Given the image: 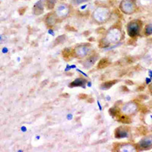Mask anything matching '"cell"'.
Returning <instances> with one entry per match:
<instances>
[{
  "label": "cell",
  "instance_id": "1",
  "mask_svg": "<svg viewBox=\"0 0 152 152\" xmlns=\"http://www.w3.org/2000/svg\"><path fill=\"white\" fill-rule=\"evenodd\" d=\"M110 17V11L108 8L100 6L97 8L93 12V18L99 24L105 23Z\"/></svg>",
  "mask_w": 152,
  "mask_h": 152
},
{
  "label": "cell",
  "instance_id": "2",
  "mask_svg": "<svg viewBox=\"0 0 152 152\" xmlns=\"http://www.w3.org/2000/svg\"><path fill=\"white\" fill-rule=\"evenodd\" d=\"M122 37H123V34H122L121 29L118 27L114 26L108 31L106 40L109 43H116L121 40Z\"/></svg>",
  "mask_w": 152,
  "mask_h": 152
},
{
  "label": "cell",
  "instance_id": "3",
  "mask_svg": "<svg viewBox=\"0 0 152 152\" xmlns=\"http://www.w3.org/2000/svg\"><path fill=\"white\" fill-rule=\"evenodd\" d=\"M119 9L126 15H132L135 12L137 5L135 0H122L119 4Z\"/></svg>",
  "mask_w": 152,
  "mask_h": 152
},
{
  "label": "cell",
  "instance_id": "4",
  "mask_svg": "<svg viewBox=\"0 0 152 152\" xmlns=\"http://www.w3.org/2000/svg\"><path fill=\"white\" fill-rule=\"evenodd\" d=\"M142 24L138 20H133L130 21L127 25V32L129 36L131 37H135L140 34Z\"/></svg>",
  "mask_w": 152,
  "mask_h": 152
},
{
  "label": "cell",
  "instance_id": "5",
  "mask_svg": "<svg viewBox=\"0 0 152 152\" xmlns=\"http://www.w3.org/2000/svg\"><path fill=\"white\" fill-rule=\"evenodd\" d=\"M91 50L92 49L90 44H83V45L78 46L75 49L74 54L77 58L82 59L89 55L91 52Z\"/></svg>",
  "mask_w": 152,
  "mask_h": 152
},
{
  "label": "cell",
  "instance_id": "6",
  "mask_svg": "<svg viewBox=\"0 0 152 152\" xmlns=\"http://www.w3.org/2000/svg\"><path fill=\"white\" fill-rule=\"evenodd\" d=\"M70 12V7L67 4L65 3H60L57 5L56 9V14L57 17L60 18H66Z\"/></svg>",
  "mask_w": 152,
  "mask_h": 152
},
{
  "label": "cell",
  "instance_id": "7",
  "mask_svg": "<svg viewBox=\"0 0 152 152\" xmlns=\"http://www.w3.org/2000/svg\"><path fill=\"white\" fill-rule=\"evenodd\" d=\"M137 111V105L133 102H129L122 107V112L126 115H132Z\"/></svg>",
  "mask_w": 152,
  "mask_h": 152
},
{
  "label": "cell",
  "instance_id": "8",
  "mask_svg": "<svg viewBox=\"0 0 152 152\" xmlns=\"http://www.w3.org/2000/svg\"><path fill=\"white\" fill-rule=\"evenodd\" d=\"M97 59H98V55L97 54H93V55L90 56L88 59H86L83 62L84 67L85 69H91L92 66H94Z\"/></svg>",
  "mask_w": 152,
  "mask_h": 152
},
{
  "label": "cell",
  "instance_id": "9",
  "mask_svg": "<svg viewBox=\"0 0 152 152\" xmlns=\"http://www.w3.org/2000/svg\"><path fill=\"white\" fill-rule=\"evenodd\" d=\"M138 146L142 149H148L152 147V135L142 138L138 143Z\"/></svg>",
  "mask_w": 152,
  "mask_h": 152
},
{
  "label": "cell",
  "instance_id": "10",
  "mask_svg": "<svg viewBox=\"0 0 152 152\" xmlns=\"http://www.w3.org/2000/svg\"><path fill=\"white\" fill-rule=\"evenodd\" d=\"M44 2L43 0H40L38 1L34 5L33 9V14L35 15H42L44 12Z\"/></svg>",
  "mask_w": 152,
  "mask_h": 152
},
{
  "label": "cell",
  "instance_id": "11",
  "mask_svg": "<svg viewBox=\"0 0 152 152\" xmlns=\"http://www.w3.org/2000/svg\"><path fill=\"white\" fill-rule=\"evenodd\" d=\"M57 19L58 17L55 12H50L45 17V23L48 27H53L56 23Z\"/></svg>",
  "mask_w": 152,
  "mask_h": 152
},
{
  "label": "cell",
  "instance_id": "12",
  "mask_svg": "<svg viewBox=\"0 0 152 152\" xmlns=\"http://www.w3.org/2000/svg\"><path fill=\"white\" fill-rule=\"evenodd\" d=\"M128 135V130L125 127H119L115 131V137L117 138H121Z\"/></svg>",
  "mask_w": 152,
  "mask_h": 152
},
{
  "label": "cell",
  "instance_id": "13",
  "mask_svg": "<svg viewBox=\"0 0 152 152\" xmlns=\"http://www.w3.org/2000/svg\"><path fill=\"white\" fill-rule=\"evenodd\" d=\"M87 83L86 79H85L84 78H78L77 79L74 80V81L72 82L69 86L70 87H82Z\"/></svg>",
  "mask_w": 152,
  "mask_h": 152
},
{
  "label": "cell",
  "instance_id": "14",
  "mask_svg": "<svg viewBox=\"0 0 152 152\" xmlns=\"http://www.w3.org/2000/svg\"><path fill=\"white\" fill-rule=\"evenodd\" d=\"M118 150L123 152H130V151H134L135 149L132 145H129V144H125V145H121L120 148H119Z\"/></svg>",
  "mask_w": 152,
  "mask_h": 152
},
{
  "label": "cell",
  "instance_id": "15",
  "mask_svg": "<svg viewBox=\"0 0 152 152\" xmlns=\"http://www.w3.org/2000/svg\"><path fill=\"white\" fill-rule=\"evenodd\" d=\"M117 82L116 80H111V81H107L104 83H103L102 85H100V88L101 89H104V90H107V89H109L113 85H114Z\"/></svg>",
  "mask_w": 152,
  "mask_h": 152
},
{
  "label": "cell",
  "instance_id": "16",
  "mask_svg": "<svg viewBox=\"0 0 152 152\" xmlns=\"http://www.w3.org/2000/svg\"><path fill=\"white\" fill-rule=\"evenodd\" d=\"M62 56L66 61H69L72 58V53L69 48H66L62 51Z\"/></svg>",
  "mask_w": 152,
  "mask_h": 152
},
{
  "label": "cell",
  "instance_id": "17",
  "mask_svg": "<svg viewBox=\"0 0 152 152\" xmlns=\"http://www.w3.org/2000/svg\"><path fill=\"white\" fill-rule=\"evenodd\" d=\"M110 65V61L109 59L107 58H103L100 59L98 62L97 65V69H104V68L107 67Z\"/></svg>",
  "mask_w": 152,
  "mask_h": 152
},
{
  "label": "cell",
  "instance_id": "18",
  "mask_svg": "<svg viewBox=\"0 0 152 152\" xmlns=\"http://www.w3.org/2000/svg\"><path fill=\"white\" fill-rule=\"evenodd\" d=\"M44 4H45L47 9L52 10V9H54L56 4V0H46Z\"/></svg>",
  "mask_w": 152,
  "mask_h": 152
},
{
  "label": "cell",
  "instance_id": "19",
  "mask_svg": "<svg viewBox=\"0 0 152 152\" xmlns=\"http://www.w3.org/2000/svg\"><path fill=\"white\" fill-rule=\"evenodd\" d=\"M118 120L120 121L121 123H131V119L128 116H125V115H122V116H119L118 118Z\"/></svg>",
  "mask_w": 152,
  "mask_h": 152
},
{
  "label": "cell",
  "instance_id": "20",
  "mask_svg": "<svg viewBox=\"0 0 152 152\" xmlns=\"http://www.w3.org/2000/svg\"><path fill=\"white\" fill-rule=\"evenodd\" d=\"M65 40H66V35H62V36L58 37V38H56V40H55V45L63 43Z\"/></svg>",
  "mask_w": 152,
  "mask_h": 152
},
{
  "label": "cell",
  "instance_id": "21",
  "mask_svg": "<svg viewBox=\"0 0 152 152\" xmlns=\"http://www.w3.org/2000/svg\"><path fill=\"white\" fill-rule=\"evenodd\" d=\"M145 35H150L152 34V24H148L145 28Z\"/></svg>",
  "mask_w": 152,
  "mask_h": 152
},
{
  "label": "cell",
  "instance_id": "22",
  "mask_svg": "<svg viewBox=\"0 0 152 152\" xmlns=\"http://www.w3.org/2000/svg\"><path fill=\"white\" fill-rule=\"evenodd\" d=\"M109 44L110 43H108V41L106 40L105 38V39H102L101 40H100V44H99V46H100V47H106L109 45Z\"/></svg>",
  "mask_w": 152,
  "mask_h": 152
},
{
  "label": "cell",
  "instance_id": "23",
  "mask_svg": "<svg viewBox=\"0 0 152 152\" xmlns=\"http://www.w3.org/2000/svg\"><path fill=\"white\" fill-rule=\"evenodd\" d=\"M87 1L88 0H72V2L75 5H79V4L83 3V2H87Z\"/></svg>",
  "mask_w": 152,
  "mask_h": 152
}]
</instances>
